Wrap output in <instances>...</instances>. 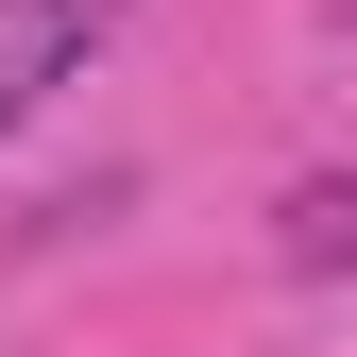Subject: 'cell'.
<instances>
[{"label":"cell","mask_w":357,"mask_h":357,"mask_svg":"<svg viewBox=\"0 0 357 357\" xmlns=\"http://www.w3.org/2000/svg\"><path fill=\"white\" fill-rule=\"evenodd\" d=\"M340 255H357V188H306L289 204V273H340Z\"/></svg>","instance_id":"obj_2"},{"label":"cell","mask_w":357,"mask_h":357,"mask_svg":"<svg viewBox=\"0 0 357 357\" xmlns=\"http://www.w3.org/2000/svg\"><path fill=\"white\" fill-rule=\"evenodd\" d=\"M137 17V0H0V137H17L52 85H85V52Z\"/></svg>","instance_id":"obj_1"}]
</instances>
